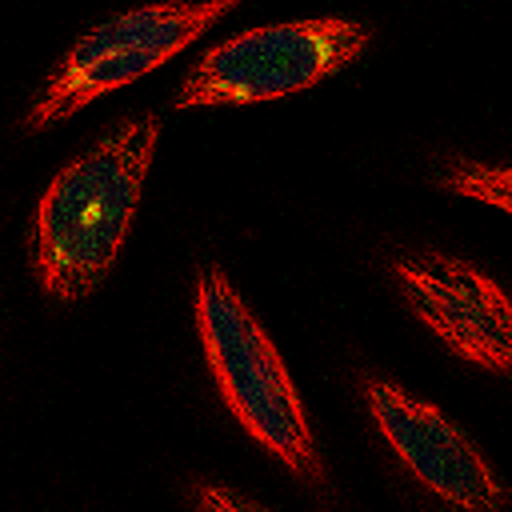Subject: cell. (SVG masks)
Returning a JSON list of instances; mask_svg holds the SVG:
<instances>
[{"label": "cell", "mask_w": 512, "mask_h": 512, "mask_svg": "<svg viewBox=\"0 0 512 512\" xmlns=\"http://www.w3.org/2000/svg\"><path fill=\"white\" fill-rule=\"evenodd\" d=\"M156 140L160 116L136 112L52 176L28 224V260L44 296L76 304L104 284L136 216Z\"/></svg>", "instance_id": "obj_1"}, {"label": "cell", "mask_w": 512, "mask_h": 512, "mask_svg": "<svg viewBox=\"0 0 512 512\" xmlns=\"http://www.w3.org/2000/svg\"><path fill=\"white\" fill-rule=\"evenodd\" d=\"M196 328L216 388L232 408V416L280 464H288L296 480L320 488L328 472L308 412L300 404V392L276 344L268 340V332L260 328V320L248 312V304L220 268H204L196 276Z\"/></svg>", "instance_id": "obj_2"}, {"label": "cell", "mask_w": 512, "mask_h": 512, "mask_svg": "<svg viewBox=\"0 0 512 512\" xmlns=\"http://www.w3.org/2000/svg\"><path fill=\"white\" fill-rule=\"evenodd\" d=\"M232 8L236 0H180V4H144L100 20L52 64V72L44 76L40 92L24 112V128L44 132L68 120L72 112H80L84 104L160 68Z\"/></svg>", "instance_id": "obj_3"}, {"label": "cell", "mask_w": 512, "mask_h": 512, "mask_svg": "<svg viewBox=\"0 0 512 512\" xmlns=\"http://www.w3.org/2000/svg\"><path fill=\"white\" fill-rule=\"evenodd\" d=\"M368 48V28L344 16L288 20L240 32L208 48L184 76L176 108L196 104H252L304 92L344 72Z\"/></svg>", "instance_id": "obj_4"}, {"label": "cell", "mask_w": 512, "mask_h": 512, "mask_svg": "<svg viewBox=\"0 0 512 512\" xmlns=\"http://www.w3.org/2000/svg\"><path fill=\"white\" fill-rule=\"evenodd\" d=\"M392 272L408 308L456 356L500 376L512 368V308L488 272L444 252H412Z\"/></svg>", "instance_id": "obj_5"}, {"label": "cell", "mask_w": 512, "mask_h": 512, "mask_svg": "<svg viewBox=\"0 0 512 512\" xmlns=\"http://www.w3.org/2000/svg\"><path fill=\"white\" fill-rule=\"evenodd\" d=\"M368 412L400 464L440 500L472 512H496L508 504V488L492 464L436 404L416 400L388 380H368Z\"/></svg>", "instance_id": "obj_6"}, {"label": "cell", "mask_w": 512, "mask_h": 512, "mask_svg": "<svg viewBox=\"0 0 512 512\" xmlns=\"http://www.w3.org/2000/svg\"><path fill=\"white\" fill-rule=\"evenodd\" d=\"M508 168L504 164H476V160H452L436 184L448 188V192H460V196H476V200H488L496 208H508Z\"/></svg>", "instance_id": "obj_7"}, {"label": "cell", "mask_w": 512, "mask_h": 512, "mask_svg": "<svg viewBox=\"0 0 512 512\" xmlns=\"http://www.w3.org/2000/svg\"><path fill=\"white\" fill-rule=\"evenodd\" d=\"M196 504H200V508H240V512H248V508H260L256 500H248V496H236V492H228V488H216V484H204V488L196 492Z\"/></svg>", "instance_id": "obj_8"}]
</instances>
